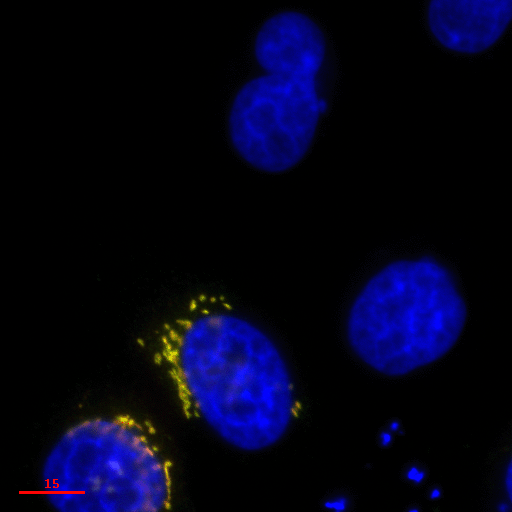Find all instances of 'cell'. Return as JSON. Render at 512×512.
I'll use <instances>...</instances> for the list:
<instances>
[{"mask_svg":"<svg viewBox=\"0 0 512 512\" xmlns=\"http://www.w3.org/2000/svg\"><path fill=\"white\" fill-rule=\"evenodd\" d=\"M142 345L186 417L207 425L228 445L263 451L290 428L297 399L284 355L223 296L190 298Z\"/></svg>","mask_w":512,"mask_h":512,"instance_id":"1","label":"cell"},{"mask_svg":"<svg viewBox=\"0 0 512 512\" xmlns=\"http://www.w3.org/2000/svg\"><path fill=\"white\" fill-rule=\"evenodd\" d=\"M253 57L257 73L232 99L228 138L250 167L282 174L306 157L327 111L328 37L308 14L278 11L256 32Z\"/></svg>","mask_w":512,"mask_h":512,"instance_id":"2","label":"cell"},{"mask_svg":"<svg viewBox=\"0 0 512 512\" xmlns=\"http://www.w3.org/2000/svg\"><path fill=\"white\" fill-rule=\"evenodd\" d=\"M42 494L62 512H157L173 505L174 471L153 425L130 414L90 417L52 445Z\"/></svg>","mask_w":512,"mask_h":512,"instance_id":"3","label":"cell"},{"mask_svg":"<svg viewBox=\"0 0 512 512\" xmlns=\"http://www.w3.org/2000/svg\"><path fill=\"white\" fill-rule=\"evenodd\" d=\"M466 320V302L451 272L422 256L395 260L373 274L352 301L345 331L362 362L401 377L444 357Z\"/></svg>","mask_w":512,"mask_h":512,"instance_id":"4","label":"cell"},{"mask_svg":"<svg viewBox=\"0 0 512 512\" xmlns=\"http://www.w3.org/2000/svg\"><path fill=\"white\" fill-rule=\"evenodd\" d=\"M511 20V0H432L426 8L427 26L435 41L461 55L491 49Z\"/></svg>","mask_w":512,"mask_h":512,"instance_id":"5","label":"cell"},{"mask_svg":"<svg viewBox=\"0 0 512 512\" xmlns=\"http://www.w3.org/2000/svg\"><path fill=\"white\" fill-rule=\"evenodd\" d=\"M407 477L414 482H421L424 478V473L421 470H418L417 467H413L409 470Z\"/></svg>","mask_w":512,"mask_h":512,"instance_id":"6","label":"cell"},{"mask_svg":"<svg viewBox=\"0 0 512 512\" xmlns=\"http://www.w3.org/2000/svg\"><path fill=\"white\" fill-rule=\"evenodd\" d=\"M511 463L509 462L508 464V469H507V474H506V489H507V494H508V498H509V501L511 502Z\"/></svg>","mask_w":512,"mask_h":512,"instance_id":"7","label":"cell"},{"mask_svg":"<svg viewBox=\"0 0 512 512\" xmlns=\"http://www.w3.org/2000/svg\"><path fill=\"white\" fill-rule=\"evenodd\" d=\"M391 440H392V436L390 433L388 432H384L382 434V438H381V441L383 443L384 446H388L390 443H391Z\"/></svg>","mask_w":512,"mask_h":512,"instance_id":"8","label":"cell"}]
</instances>
